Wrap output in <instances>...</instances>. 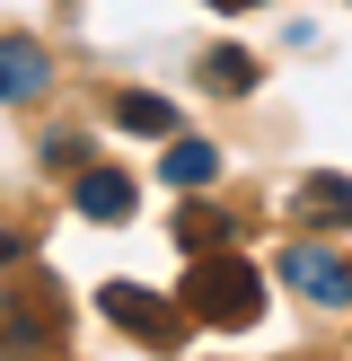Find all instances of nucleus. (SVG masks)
I'll use <instances>...</instances> for the list:
<instances>
[{"label": "nucleus", "mask_w": 352, "mask_h": 361, "mask_svg": "<svg viewBox=\"0 0 352 361\" xmlns=\"http://www.w3.org/2000/svg\"><path fill=\"white\" fill-rule=\"evenodd\" d=\"M185 309L203 317V326H256L264 317V282H256V264L246 256H220V247H211L203 264H194V282H185Z\"/></svg>", "instance_id": "f257e3e1"}, {"label": "nucleus", "mask_w": 352, "mask_h": 361, "mask_svg": "<svg viewBox=\"0 0 352 361\" xmlns=\"http://www.w3.org/2000/svg\"><path fill=\"white\" fill-rule=\"evenodd\" d=\"M97 309L115 317L123 335H141V344H176V309H168V300H150L141 282H106V291H97Z\"/></svg>", "instance_id": "f03ea898"}, {"label": "nucleus", "mask_w": 352, "mask_h": 361, "mask_svg": "<svg viewBox=\"0 0 352 361\" xmlns=\"http://www.w3.org/2000/svg\"><path fill=\"white\" fill-rule=\"evenodd\" d=\"M282 274H291L317 309H344V300H352V264L334 256V247H291V256H282Z\"/></svg>", "instance_id": "7ed1b4c3"}, {"label": "nucleus", "mask_w": 352, "mask_h": 361, "mask_svg": "<svg viewBox=\"0 0 352 361\" xmlns=\"http://www.w3.org/2000/svg\"><path fill=\"white\" fill-rule=\"evenodd\" d=\"M44 88V44L35 35H0V106H27Z\"/></svg>", "instance_id": "20e7f679"}, {"label": "nucleus", "mask_w": 352, "mask_h": 361, "mask_svg": "<svg viewBox=\"0 0 352 361\" xmlns=\"http://www.w3.org/2000/svg\"><path fill=\"white\" fill-rule=\"evenodd\" d=\"M80 212L88 221H123V212H132V176L123 168H88L80 176Z\"/></svg>", "instance_id": "39448f33"}, {"label": "nucleus", "mask_w": 352, "mask_h": 361, "mask_svg": "<svg viewBox=\"0 0 352 361\" xmlns=\"http://www.w3.org/2000/svg\"><path fill=\"white\" fill-rule=\"evenodd\" d=\"M299 212L326 221V229H352V176H308L299 185Z\"/></svg>", "instance_id": "423d86ee"}, {"label": "nucleus", "mask_w": 352, "mask_h": 361, "mask_svg": "<svg viewBox=\"0 0 352 361\" xmlns=\"http://www.w3.org/2000/svg\"><path fill=\"white\" fill-rule=\"evenodd\" d=\"M211 176H220V150H211V141H176V150H168V185L203 194Z\"/></svg>", "instance_id": "0eeeda50"}, {"label": "nucleus", "mask_w": 352, "mask_h": 361, "mask_svg": "<svg viewBox=\"0 0 352 361\" xmlns=\"http://www.w3.org/2000/svg\"><path fill=\"white\" fill-rule=\"evenodd\" d=\"M220 238H229V212H185V221H176V247H185V256H211Z\"/></svg>", "instance_id": "6e6552de"}, {"label": "nucleus", "mask_w": 352, "mask_h": 361, "mask_svg": "<svg viewBox=\"0 0 352 361\" xmlns=\"http://www.w3.org/2000/svg\"><path fill=\"white\" fill-rule=\"evenodd\" d=\"M115 123H123V133H176V106H158V97H123Z\"/></svg>", "instance_id": "1a4fd4ad"}, {"label": "nucleus", "mask_w": 352, "mask_h": 361, "mask_svg": "<svg viewBox=\"0 0 352 361\" xmlns=\"http://www.w3.org/2000/svg\"><path fill=\"white\" fill-rule=\"evenodd\" d=\"M203 80H211V88H229V97H238V88H256V62H246V53H229V44H220V53H211V62H203Z\"/></svg>", "instance_id": "9d476101"}, {"label": "nucleus", "mask_w": 352, "mask_h": 361, "mask_svg": "<svg viewBox=\"0 0 352 361\" xmlns=\"http://www.w3.org/2000/svg\"><path fill=\"white\" fill-rule=\"evenodd\" d=\"M211 9H256V0H211Z\"/></svg>", "instance_id": "9b49d317"}]
</instances>
